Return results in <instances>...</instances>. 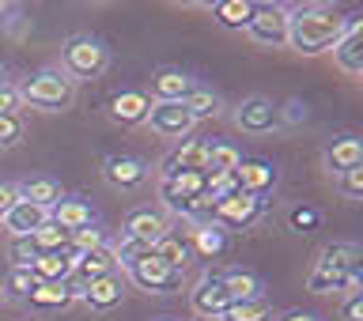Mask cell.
Returning <instances> with one entry per match:
<instances>
[{"mask_svg":"<svg viewBox=\"0 0 363 321\" xmlns=\"http://www.w3.org/2000/svg\"><path fill=\"white\" fill-rule=\"evenodd\" d=\"M30 238H34V246H38V254H57V249H68V246H72V235L61 231V227L50 223V220H45Z\"/></svg>","mask_w":363,"mask_h":321,"instance_id":"1f68e13d","label":"cell"},{"mask_svg":"<svg viewBox=\"0 0 363 321\" xmlns=\"http://www.w3.org/2000/svg\"><path fill=\"white\" fill-rule=\"evenodd\" d=\"M325 167L333 170V174H345V170L363 167V144L356 140V136H337V140L325 147Z\"/></svg>","mask_w":363,"mask_h":321,"instance_id":"603a6c76","label":"cell"},{"mask_svg":"<svg viewBox=\"0 0 363 321\" xmlns=\"http://www.w3.org/2000/svg\"><path fill=\"white\" fill-rule=\"evenodd\" d=\"M265 215V201L250 197V193H231V197L216 201L208 212V223H216L220 231H246Z\"/></svg>","mask_w":363,"mask_h":321,"instance_id":"5b68a950","label":"cell"},{"mask_svg":"<svg viewBox=\"0 0 363 321\" xmlns=\"http://www.w3.org/2000/svg\"><path fill=\"white\" fill-rule=\"evenodd\" d=\"M99 246H106V231H102L99 223H91V227H84V231L72 235V249H76V254H87V249H99Z\"/></svg>","mask_w":363,"mask_h":321,"instance_id":"74e56055","label":"cell"},{"mask_svg":"<svg viewBox=\"0 0 363 321\" xmlns=\"http://www.w3.org/2000/svg\"><path fill=\"white\" fill-rule=\"evenodd\" d=\"M4 84H8V64L0 61V87H4Z\"/></svg>","mask_w":363,"mask_h":321,"instance_id":"bcb514c9","label":"cell"},{"mask_svg":"<svg viewBox=\"0 0 363 321\" xmlns=\"http://www.w3.org/2000/svg\"><path fill=\"white\" fill-rule=\"evenodd\" d=\"M144 125L155 136H163V140H186L197 121L189 118L186 102H152V113H147Z\"/></svg>","mask_w":363,"mask_h":321,"instance_id":"9c48e42d","label":"cell"},{"mask_svg":"<svg viewBox=\"0 0 363 321\" xmlns=\"http://www.w3.org/2000/svg\"><path fill=\"white\" fill-rule=\"evenodd\" d=\"M152 254V246L136 242V238H121V242H113V257H118V269H133L140 257Z\"/></svg>","mask_w":363,"mask_h":321,"instance_id":"e575fe53","label":"cell"},{"mask_svg":"<svg viewBox=\"0 0 363 321\" xmlns=\"http://www.w3.org/2000/svg\"><path fill=\"white\" fill-rule=\"evenodd\" d=\"M340 321H363V291H345V303H340Z\"/></svg>","mask_w":363,"mask_h":321,"instance_id":"b9f144b4","label":"cell"},{"mask_svg":"<svg viewBox=\"0 0 363 321\" xmlns=\"http://www.w3.org/2000/svg\"><path fill=\"white\" fill-rule=\"evenodd\" d=\"M23 140V118L11 113V118H0V147H16Z\"/></svg>","mask_w":363,"mask_h":321,"instance_id":"ab89813d","label":"cell"},{"mask_svg":"<svg viewBox=\"0 0 363 321\" xmlns=\"http://www.w3.org/2000/svg\"><path fill=\"white\" fill-rule=\"evenodd\" d=\"M50 220V212L38 208V204H27V201H19L16 208H11L4 220H0V231H8V238H19V235H34L38 227Z\"/></svg>","mask_w":363,"mask_h":321,"instance_id":"7402d4cb","label":"cell"},{"mask_svg":"<svg viewBox=\"0 0 363 321\" xmlns=\"http://www.w3.org/2000/svg\"><path fill=\"white\" fill-rule=\"evenodd\" d=\"M186 110H189V118L193 121H208V118H220V110H223V102H220V95L216 91H208V87H193V95L186 98Z\"/></svg>","mask_w":363,"mask_h":321,"instance_id":"f1b7e54d","label":"cell"},{"mask_svg":"<svg viewBox=\"0 0 363 321\" xmlns=\"http://www.w3.org/2000/svg\"><path fill=\"white\" fill-rule=\"evenodd\" d=\"M38 257H42V254H38V246H34V238H30V235L8 238V261H11L8 269H30Z\"/></svg>","mask_w":363,"mask_h":321,"instance_id":"d6a6232c","label":"cell"},{"mask_svg":"<svg viewBox=\"0 0 363 321\" xmlns=\"http://www.w3.org/2000/svg\"><path fill=\"white\" fill-rule=\"evenodd\" d=\"M193 238H197V249L204 257H216V254H223V231L216 223H201L197 231H193Z\"/></svg>","mask_w":363,"mask_h":321,"instance_id":"d590c367","label":"cell"},{"mask_svg":"<svg viewBox=\"0 0 363 321\" xmlns=\"http://www.w3.org/2000/svg\"><path fill=\"white\" fill-rule=\"evenodd\" d=\"M277 181H280V170L272 159H257V155H242V163H238L235 170V186L238 193H250V197H261L265 201V193L269 189H277Z\"/></svg>","mask_w":363,"mask_h":321,"instance_id":"30bf717a","label":"cell"},{"mask_svg":"<svg viewBox=\"0 0 363 321\" xmlns=\"http://www.w3.org/2000/svg\"><path fill=\"white\" fill-rule=\"evenodd\" d=\"M76 249H57V254H42L38 261L30 265V272L38 276V283H68L72 280V265H76Z\"/></svg>","mask_w":363,"mask_h":321,"instance_id":"44dd1931","label":"cell"},{"mask_svg":"<svg viewBox=\"0 0 363 321\" xmlns=\"http://www.w3.org/2000/svg\"><path fill=\"white\" fill-rule=\"evenodd\" d=\"M227 291V299L231 303H246V299H261V291H265V283H261L254 272L246 269H227V272H216Z\"/></svg>","mask_w":363,"mask_h":321,"instance_id":"cb8c5ba5","label":"cell"},{"mask_svg":"<svg viewBox=\"0 0 363 321\" xmlns=\"http://www.w3.org/2000/svg\"><path fill=\"white\" fill-rule=\"evenodd\" d=\"M0 299H4V288H0Z\"/></svg>","mask_w":363,"mask_h":321,"instance_id":"c3c4849f","label":"cell"},{"mask_svg":"<svg viewBox=\"0 0 363 321\" xmlns=\"http://www.w3.org/2000/svg\"><path fill=\"white\" fill-rule=\"evenodd\" d=\"M0 16H4V4H0Z\"/></svg>","mask_w":363,"mask_h":321,"instance_id":"7dc6e473","label":"cell"},{"mask_svg":"<svg viewBox=\"0 0 363 321\" xmlns=\"http://www.w3.org/2000/svg\"><path fill=\"white\" fill-rule=\"evenodd\" d=\"M337 193H340L345 201H359V197H363V167L337 174Z\"/></svg>","mask_w":363,"mask_h":321,"instance_id":"f35d334b","label":"cell"},{"mask_svg":"<svg viewBox=\"0 0 363 321\" xmlns=\"http://www.w3.org/2000/svg\"><path fill=\"white\" fill-rule=\"evenodd\" d=\"M238 163H242V152L227 140H216V144H208V167H204V174H235Z\"/></svg>","mask_w":363,"mask_h":321,"instance_id":"4316f807","label":"cell"},{"mask_svg":"<svg viewBox=\"0 0 363 321\" xmlns=\"http://www.w3.org/2000/svg\"><path fill=\"white\" fill-rule=\"evenodd\" d=\"M246 34H250V42L265 45V50H280V45H288V8H280V4H257Z\"/></svg>","mask_w":363,"mask_h":321,"instance_id":"52a82bcc","label":"cell"},{"mask_svg":"<svg viewBox=\"0 0 363 321\" xmlns=\"http://www.w3.org/2000/svg\"><path fill=\"white\" fill-rule=\"evenodd\" d=\"M333 61L345 76H359L363 72V19H348L340 42L333 45Z\"/></svg>","mask_w":363,"mask_h":321,"instance_id":"ac0fdd59","label":"cell"},{"mask_svg":"<svg viewBox=\"0 0 363 321\" xmlns=\"http://www.w3.org/2000/svg\"><path fill=\"white\" fill-rule=\"evenodd\" d=\"M189 306H193V314H197L201 321H220L223 310L231 306V299H227V291H223V283L216 272H204V276L189 288Z\"/></svg>","mask_w":363,"mask_h":321,"instance_id":"8fae6325","label":"cell"},{"mask_svg":"<svg viewBox=\"0 0 363 321\" xmlns=\"http://www.w3.org/2000/svg\"><path fill=\"white\" fill-rule=\"evenodd\" d=\"M129 272V280L136 283L140 291H152V295H170V291H182V283H186V272H178V269H170L167 261H159L155 257V249L147 257H140L133 269H125Z\"/></svg>","mask_w":363,"mask_h":321,"instance_id":"8992f818","label":"cell"},{"mask_svg":"<svg viewBox=\"0 0 363 321\" xmlns=\"http://www.w3.org/2000/svg\"><path fill=\"white\" fill-rule=\"evenodd\" d=\"M23 110V98H19V87L16 84H4L0 87V118H11V113Z\"/></svg>","mask_w":363,"mask_h":321,"instance_id":"60d3db41","label":"cell"},{"mask_svg":"<svg viewBox=\"0 0 363 321\" xmlns=\"http://www.w3.org/2000/svg\"><path fill=\"white\" fill-rule=\"evenodd\" d=\"M311 121V106L303 98H288L284 106H277V125H306Z\"/></svg>","mask_w":363,"mask_h":321,"instance_id":"8d00e7d4","label":"cell"},{"mask_svg":"<svg viewBox=\"0 0 363 321\" xmlns=\"http://www.w3.org/2000/svg\"><path fill=\"white\" fill-rule=\"evenodd\" d=\"M76 299V291H72V283H42L38 291L30 295V306H38V310H61V306H68Z\"/></svg>","mask_w":363,"mask_h":321,"instance_id":"83f0119b","label":"cell"},{"mask_svg":"<svg viewBox=\"0 0 363 321\" xmlns=\"http://www.w3.org/2000/svg\"><path fill=\"white\" fill-rule=\"evenodd\" d=\"M147 113H152V98H147V91H118V95L110 98V118L118 125H125V129L144 125Z\"/></svg>","mask_w":363,"mask_h":321,"instance_id":"d6986e66","label":"cell"},{"mask_svg":"<svg viewBox=\"0 0 363 321\" xmlns=\"http://www.w3.org/2000/svg\"><path fill=\"white\" fill-rule=\"evenodd\" d=\"M0 288H4L8 299H30L42 283H38V276H34L30 269H8L4 276H0Z\"/></svg>","mask_w":363,"mask_h":321,"instance_id":"f546056e","label":"cell"},{"mask_svg":"<svg viewBox=\"0 0 363 321\" xmlns=\"http://www.w3.org/2000/svg\"><path fill=\"white\" fill-rule=\"evenodd\" d=\"M254 11H257V4H250V0H220V4H212V19L223 30H246Z\"/></svg>","mask_w":363,"mask_h":321,"instance_id":"484cf974","label":"cell"},{"mask_svg":"<svg viewBox=\"0 0 363 321\" xmlns=\"http://www.w3.org/2000/svg\"><path fill=\"white\" fill-rule=\"evenodd\" d=\"M155 257L159 261H167L170 269H178V272H186V265H189V246H182L178 238H163V242L155 246Z\"/></svg>","mask_w":363,"mask_h":321,"instance_id":"836d02e7","label":"cell"},{"mask_svg":"<svg viewBox=\"0 0 363 321\" xmlns=\"http://www.w3.org/2000/svg\"><path fill=\"white\" fill-rule=\"evenodd\" d=\"M272 321H318V317L306 314V310H288V314H280V317H272Z\"/></svg>","mask_w":363,"mask_h":321,"instance_id":"f6af8a7d","label":"cell"},{"mask_svg":"<svg viewBox=\"0 0 363 321\" xmlns=\"http://www.w3.org/2000/svg\"><path fill=\"white\" fill-rule=\"evenodd\" d=\"M235 125L250 136H261V133H272L277 129V102L265 98V95H250L238 102L235 110Z\"/></svg>","mask_w":363,"mask_h":321,"instance_id":"5bb4252c","label":"cell"},{"mask_svg":"<svg viewBox=\"0 0 363 321\" xmlns=\"http://www.w3.org/2000/svg\"><path fill=\"white\" fill-rule=\"evenodd\" d=\"M76 299L84 303L91 314H110V310H118L121 299H125V276H121V272H110V276L91 280V283H84V288H79Z\"/></svg>","mask_w":363,"mask_h":321,"instance_id":"7c38bea8","label":"cell"},{"mask_svg":"<svg viewBox=\"0 0 363 321\" xmlns=\"http://www.w3.org/2000/svg\"><path fill=\"white\" fill-rule=\"evenodd\" d=\"M167 235H170V220H167L163 212H155V208H133L129 215H125L121 238H136V242H144V246L155 249Z\"/></svg>","mask_w":363,"mask_h":321,"instance_id":"4fadbf2b","label":"cell"},{"mask_svg":"<svg viewBox=\"0 0 363 321\" xmlns=\"http://www.w3.org/2000/svg\"><path fill=\"white\" fill-rule=\"evenodd\" d=\"M204 167H208V140H178L159 170H163V178H170V174H204Z\"/></svg>","mask_w":363,"mask_h":321,"instance_id":"2e32d148","label":"cell"},{"mask_svg":"<svg viewBox=\"0 0 363 321\" xmlns=\"http://www.w3.org/2000/svg\"><path fill=\"white\" fill-rule=\"evenodd\" d=\"M220 321H272V303L265 295L261 299H246V303H231Z\"/></svg>","mask_w":363,"mask_h":321,"instance_id":"4dcf8cb0","label":"cell"},{"mask_svg":"<svg viewBox=\"0 0 363 321\" xmlns=\"http://www.w3.org/2000/svg\"><path fill=\"white\" fill-rule=\"evenodd\" d=\"M306 291L325 295V291H359V246L356 242H329L318 254Z\"/></svg>","mask_w":363,"mask_h":321,"instance_id":"7a4b0ae2","label":"cell"},{"mask_svg":"<svg viewBox=\"0 0 363 321\" xmlns=\"http://www.w3.org/2000/svg\"><path fill=\"white\" fill-rule=\"evenodd\" d=\"M110 68V50L95 34H72L61 45V72L72 79H99Z\"/></svg>","mask_w":363,"mask_h":321,"instance_id":"277c9868","label":"cell"},{"mask_svg":"<svg viewBox=\"0 0 363 321\" xmlns=\"http://www.w3.org/2000/svg\"><path fill=\"white\" fill-rule=\"evenodd\" d=\"M19 98H23V106H30V110L61 113L76 102V84L61 72V68L50 64V68H38V72H30L27 79H23Z\"/></svg>","mask_w":363,"mask_h":321,"instance_id":"3957f363","label":"cell"},{"mask_svg":"<svg viewBox=\"0 0 363 321\" xmlns=\"http://www.w3.org/2000/svg\"><path fill=\"white\" fill-rule=\"evenodd\" d=\"M193 76L186 68H155L152 72V102H186L193 95Z\"/></svg>","mask_w":363,"mask_h":321,"instance_id":"e0dca14e","label":"cell"},{"mask_svg":"<svg viewBox=\"0 0 363 321\" xmlns=\"http://www.w3.org/2000/svg\"><path fill=\"white\" fill-rule=\"evenodd\" d=\"M348 19L329 4H299L288 11V45L306 57L333 50L345 34Z\"/></svg>","mask_w":363,"mask_h":321,"instance_id":"6da1fadb","label":"cell"},{"mask_svg":"<svg viewBox=\"0 0 363 321\" xmlns=\"http://www.w3.org/2000/svg\"><path fill=\"white\" fill-rule=\"evenodd\" d=\"M110 272H121L118 269V257H113V246H99V249H87V254H79L76 257V265H72V291L79 295V288L91 280H99V276H110Z\"/></svg>","mask_w":363,"mask_h":321,"instance_id":"9a60e30c","label":"cell"},{"mask_svg":"<svg viewBox=\"0 0 363 321\" xmlns=\"http://www.w3.org/2000/svg\"><path fill=\"white\" fill-rule=\"evenodd\" d=\"M16 204H19V186L16 181H0V220H4Z\"/></svg>","mask_w":363,"mask_h":321,"instance_id":"7bdbcfd3","label":"cell"},{"mask_svg":"<svg viewBox=\"0 0 363 321\" xmlns=\"http://www.w3.org/2000/svg\"><path fill=\"white\" fill-rule=\"evenodd\" d=\"M65 193H61V181L50 178V174H38V178H27V181H19V201H27V204H38V208L50 212L57 201H61Z\"/></svg>","mask_w":363,"mask_h":321,"instance_id":"d4e9b609","label":"cell"},{"mask_svg":"<svg viewBox=\"0 0 363 321\" xmlns=\"http://www.w3.org/2000/svg\"><path fill=\"white\" fill-rule=\"evenodd\" d=\"M50 223H57L68 235H76V231H84V227L95 223V212H91V204L84 197H61L50 208Z\"/></svg>","mask_w":363,"mask_h":321,"instance_id":"ffe728a7","label":"cell"},{"mask_svg":"<svg viewBox=\"0 0 363 321\" xmlns=\"http://www.w3.org/2000/svg\"><path fill=\"white\" fill-rule=\"evenodd\" d=\"M291 227H295V231H314V227H318V212L314 208H295L291 212Z\"/></svg>","mask_w":363,"mask_h":321,"instance_id":"ee69618b","label":"cell"},{"mask_svg":"<svg viewBox=\"0 0 363 321\" xmlns=\"http://www.w3.org/2000/svg\"><path fill=\"white\" fill-rule=\"evenodd\" d=\"M102 178H106V186L121 189V193H136L147 186L152 167L140 155H106L102 159Z\"/></svg>","mask_w":363,"mask_h":321,"instance_id":"ba28073f","label":"cell"}]
</instances>
